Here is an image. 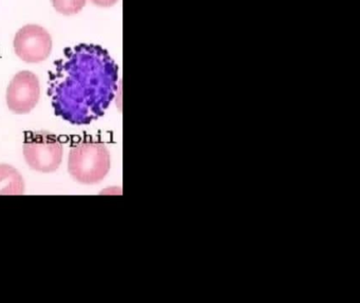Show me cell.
<instances>
[{
	"label": "cell",
	"mask_w": 360,
	"mask_h": 303,
	"mask_svg": "<svg viewBox=\"0 0 360 303\" xmlns=\"http://www.w3.org/2000/svg\"><path fill=\"white\" fill-rule=\"evenodd\" d=\"M119 67L106 48L79 43L53 63L48 95L56 116L86 126L104 115L117 90Z\"/></svg>",
	"instance_id": "6da1fadb"
},
{
	"label": "cell",
	"mask_w": 360,
	"mask_h": 303,
	"mask_svg": "<svg viewBox=\"0 0 360 303\" xmlns=\"http://www.w3.org/2000/svg\"><path fill=\"white\" fill-rule=\"evenodd\" d=\"M110 153L106 145L94 139L77 143L69 155V173L83 184H94L102 181L110 170Z\"/></svg>",
	"instance_id": "7a4b0ae2"
},
{
	"label": "cell",
	"mask_w": 360,
	"mask_h": 303,
	"mask_svg": "<svg viewBox=\"0 0 360 303\" xmlns=\"http://www.w3.org/2000/svg\"><path fill=\"white\" fill-rule=\"evenodd\" d=\"M22 151L29 166L41 173H53L58 170L64 156V147L60 139L56 135L48 132L28 134Z\"/></svg>",
	"instance_id": "3957f363"
},
{
	"label": "cell",
	"mask_w": 360,
	"mask_h": 303,
	"mask_svg": "<svg viewBox=\"0 0 360 303\" xmlns=\"http://www.w3.org/2000/svg\"><path fill=\"white\" fill-rule=\"evenodd\" d=\"M14 52L27 63H39L49 58L53 41L49 32L39 25H26L16 32Z\"/></svg>",
	"instance_id": "277c9868"
},
{
	"label": "cell",
	"mask_w": 360,
	"mask_h": 303,
	"mask_svg": "<svg viewBox=\"0 0 360 303\" xmlns=\"http://www.w3.org/2000/svg\"><path fill=\"white\" fill-rule=\"evenodd\" d=\"M6 98L10 111L20 115L30 113L41 98L39 77L30 71L18 72L8 86Z\"/></svg>",
	"instance_id": "5b68a950"
},
{
	"label": "cell",
	"mask_w": 360,
	"mask_h": 303,
	"mask_svg": "<svg viewBox=\"0 0 360 303\" xmlns=\"http://www.w3.org/2000/svg\"><path fill=\"white\" fill-rule=\"evenodd\" d=\"M24 191L22 174L10 164H0V195H22Z\"/></svg>",
	"instance_id": "8992f818"
},
{
	"label": "cell",
	"mask_w": 360,
	"mask_h": 303,
	"mask_svg": "<svg viewBox=\"0 0 360 303\" xmlns=\"http://www.w3.org/2000/svg\"><path fill=\"white\" fill-rule=\"evenodd\" d=\"M54 10L64 16L79 14L85 8L87 0H51Z\"/></svg>",
	"instance_id": "52a82bcc"
},
{
	"label": "cell",
	"mask_w": 360,
	"mask_h": 303,
	"mask_svg": "<svg viewBox=\"0 0 360 303\" xmlns=\"http://www.w3.org/2000/svg\"><path fill=\"white\" fill-rule=\"evenodd\" d=\"M92 4L98 8H111L115 6L119 0H89Z\"/></svg>",
	"instance_id": "ba28073f"
}]
</instances>
